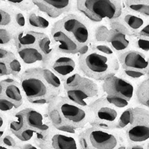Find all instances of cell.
Here are the masks:
<instances>
[{
  "mask_svg": "<svg viewBox=\"0 0 149 149\" xmlns=\"http://www.w3.org/2000/svg\"><path fill=\"white\" fill-rule=\"evenodd\" d=\"M46 110L54 127L69 132L85 128L93 119L89 107L74 103L63 95L53 98L46 105Z\"/></svg>",
  "mask_w": 149,
  "mask_h": 149,
  "instance_id": "cell-1",
  "label": "cell"
},
{
  "mask_svg": "<svg viewBox=\"0 0 149 149\" xmlns=\"http://www.w3.org/2000/svg\"><path fill=\"white\" fill-rule=\"evenodd\" d=\"M26 102L33 105H47L58 94L50 86L42 66L26 69L18 79Z\"/></svg>",
  "mask_w": 149,
  "mask_h": 149,
  "instance_id": "cell-2",
  "label": "cell"
},
{
  "mask_svg": "<svg viewBox=\"0 0 149 149\" xmlns=\"http://www.w3.org/2000/svg\"><path fill=\"white\" fill-rule=\"evenodd\" d=\"M79 71L87 78L103 81L117 74L120 69L118 57H110L90 49H83L78 55Z\"/></svg>",
  "mask_w": 149,
  "mask_h": 149,
  "instance_id": "cell-3",
  "label": "cell"
},
{
  "mask_svg": "<svg viewBox=\"0 0 149 149\" xmlns=\"http://www.w3.org/2000/svg\"><path fill=\"white\" fill-rule=\"evenodd\" d=\"M63 95L81 106L90 107L103 95V91L96 81L87 78L78 71L63 81Z\"/></svg>",
  "mask_w": 149,
  "mask_h": 149,
  "instance_id": "cell-4",
  "label": "cell"
},
{
  "mask_svg": "<svg viewBox=\"0 0 149 149\" xmlns=\"http://www.w3.org/2000/svg\"><path fill=\"white\" fill-rule=\"evenodd\" d=\"M74 5L80 14L95 23L112 22L123 10V2L119 0H78Z\"/></svg>",
  "mask_w": 149,
  "mask_h": 149,
  "instance_id": "cell-5",
  "label": "cell"
},
{
  "mask_svg": "<svg viewBox=\"0 0 149 149\" xmlns=\"http://www.w3.org/2000/svg\"><path fill=\"white\" fill-rule=\"evenodd\" d=\"M117 129H106L91 125L78 134L82 149H118L125 138Z\"/></svg>",
  "mask_w": 149,
  "mask_h": 149,
  "instance_id": "cell-6",
  "label": "cell"
},
{
  "mask_svg": "<svg viewBox=\"0 0 149 149\" xmlns=\"http://www.w3.org/2000/svg\"><path fill=\"white\" fill-rule=\"evenodd\" d=\"M54 26L63 30L83 49L95 41V29L81 14L70 13L54 22Z\"/></svg>",
  "mask_w": 149,
  "mask_h": 149,
  "instance_id": "cell-7",
  "label": "cell"
},
{
  "mask_svg": "<svg viewBox=\"0 0 149 149\" xmlns=\"http://www.w3.org/2000/svg\"><path fill=\"white\" fill-rule=\"evenodd\" d=\"M89 108L93 116L90 125L106 129H117L119 118L124 111L109 103L104 94L93 102Z\"/></svg>",
  "mask_w": 149,
  "mask_h": 149,
  "instance_id": "cell-8",
  "label": "cell"
},
{
  "mask_svg": "<svg viewBox=\"0 0 149 149\" xmlns=\"http://www.w3.org/2000/svg\"><path fill=\"white\" fill-rule=\"evenodd\" d=\"M33 142L41 149H82L78 135L54 127Z\"/></svg>",
  "mask_w": 149,
  "mask_h": 149,
  "instance_id": "cell-9",
  "label": "cell"
},
{
  "mask_svg": "<svg viewBox=\"0 0 149 149\" xmlns=\"http://www.w3.org/2000/svg\"><path fill=\"white\" fill-rule=\"evenodd\" d=\"M78 55L56 52L43 67L49 68L63 81L79 71Z\"/></svg>",
  "mask_w": 149,
  "mask_h": 149,
  "instance_id": "cell-10",
  "label": "cell"
},
{
  "mask_svg": "<svg viewBox=\"0 0 149 149\" xmlns=\"http://www.w3.org/2000/svg\"><path fill=\"white\" fill-rule=\"evenodd\" d=\"M103 94L110 97L120 98L131 102L136 95L134 85L128 80L115 74L103 81L101 84Z\"/></svg>",
  "mask_w": 149,
  "mask_h": 149,
  "instance_id": "cell-11",
  "label": "cell"
},
{
  "mask_svg": "<svg viewBox=\"0 0 149 149\" xmlns=\"http://www.w3.org/2000/svg\"><path fill=\"white\" fill-rule=\"evenodd\" d=\"M116 25H110L106 42L111 46L116 54L118 55L130 50V47L133 42V36L123 26L115 19Z\"/></svg>",
  "mask_w": 149,
  "mask_h": 149,
  "instance_id": "cell-12",
  "label": "cell"
},
{
  "mask_svg": "<svg viewBox=\"0 0 149 149\" xmlns=\"http://www.w3.org/2000/svg\"><path fill=\"white\" fill-rule=\"evenodd\" d=\"M20 111L26 119L28 127L36 131L41 136L54 127L46 113V110L43 112L37 107H27L20 110Z\"/></svg>",
  "mask_w": 149,
  "mask_h": 149,
  "instance_id": "cell-13",
  "label": "cell"
},
{
  "mask_svg": "<svg viewBox=\"0 0 149 149\" xmlns=\"http://www.w3.org/2000/svg\"><path fill=\"white\" fill-rule=\"evenodd\" d=\"M33 3L42 14L54 19L70 14L74 2L71 0H32Z\"/></svg>",
  "mask_w": 149,
  "mask_h": 149,
  "instance_id": "cell-14",
  "label": "cell"
},
{
  "mask_svg": "<svg viewBox=\"0 0 149 149\" xmlns=\"http://www.w3.org/2000/svg\"><path fill=\"white\" fill-rule=\"evenodd\" d=\"M49 36L51 37L56 51L70 54H79L83 48L63 30L56 27L53 24Z\"/></svg>",
  "mask_w": 149,
  "mask_h": 149,
  "instance_id": "cell-15",
  "label": "cell"
},
{
  "mask_svg": "<svg viewBox=\"0 0 149 149\" xmlns=\"http://www.w3.org/2000/svg\"><path fill=\"white\" fill-rule=\"evenodd\" d=\"M120 67L125 70L148 72L149 61L144 53L136 50H129L118 55Z\"/></svg>",
  "mask_w": 149,
  "mask_h": 149,
  "instance_id": "cell-16",
  "label": "cell"
},
{
  "mask_svg": "<svg viewBox=\"0 0 149 149\" xmlns=\"http://www.w3.org/2000/svg\"><path fill=\"white\" fill-rule=\"evenodd\" d=\"M15 52L26 70L44 65L45 57L37 46L17 49Z\"/></svg>",
  "mask_w": 149,
  "mask_h": 149,
  "instance_id": "cell-17",
  "label": "cell"
},
{
  "mask_svg": "<svg viewBox=\"0 0 149 149\" xmlns=\"http://www.w3.org/2000/svg\"><path fill=\"white\" fill-rule=\"evenodd\" d=\"M2 81L3 84V95L20 110L19 109L23 106L26 100L19 81L9 77Z\"/></svg>",
  "mask_w": 149,
  "mask_h": 149,
  "instance_id": "cell-18",
  "label": "cell"
},
{
  "mask_svg": "<svg viewBox=\"0 0 149 149\" xmlns=\"http://www.w3.org/2000/svg\"><path fill=\"white\" fill-rule=\"evenodd\" d=\"M26 16L28 29L49 34L54 24V22H52L51 19L42 14L37 8L28 12Z\"/></svg>",
  "mask_w": 149,
  "mask_h": 149,
  "instance_id": "cell-19",
  "label": "cell"
},
{
  "mask_svg": "<svg viewBox=\"0 0 149 149\" xmlns=\"http://www.w3.org/2000/svg\"><path fill=\"white\" fill-rule=\"evenodd\" d=\"M139 14L128 10L123 6V10L117 21L123 26L131 35L138 33L147 24V21Z\"/></svg>",
  "mask_w": 149,
  "mask_h": 149,
  "instance_id": "cell-20",
  "label": "cell"
},
{
  "mask_svg": "<svg viewBox=\"0 0 149 149\" xmlns=\"http://www.w3.org/2000/svg\"><path fill=\"white\" fill-rule=\"evenodd\" d=\"M127 144H143L149 140V124H136L125 130Z\"/></svg>",
  "mask_w": 149,
  "mask_h": 149,
  "instance_id": "cell-21",
  "label": "cell"
},
{
  "mask_svg": "<svg viewBox=\"0 0 149 149\" xmlns=\"http://www.w3.org/2000/svg\"><path fill=\"white\" fill-rule=\"evenodd\" d=\"M44 34L45 33L37 32L28 29L18 31L14 35V49L37 46Z\"/></svg>",
  "mask_w": 149,
  "mask_h": 149,
  "instance_id": "cell-22",
  "label": "cell"
},
{
  "mask_svg": "<svg viewBox=\"0 0 149 149\" xmlns=\"http://www.w3.org/2000/svg\"><path fill=\"white\" fill-rule=\"evenodd\" d=\"M14 8L8 1H0V27L8 28L17 31L14 22Z\"/></svg>",
  "mask_w": 149,
  "mask_h": 149,
  "instance_id": "cell-23",
  "label": "cell"
},
{
  "mask_svg": "<svg viewBox=\"0 0 149 149\" xmlns=\"http://www.w3.org/2000/svg\"><path fill=\"white\" fill-rule=\"evenodd\" d=\"M27 127H29L27 126L26 119L20 110H19L9 117L7 129L14 136L19 134L24 130H26Z\"/></svg>",
  "mask_w": 149,
  "mask_h": 149,
  "instance_id": "cell-24",
  "label": "cell"
},
{
  "mask_svg": "<svg viewBox=\"0 0 149 149\" xmlns=\"http://www.w3.org/2000/svg\"><path fill=\"white\" fill-rule=\"evenodd\" d=\"M123 6L128 10L139 14L144 17H149V1H124Z\"/></svg>",
  "mask_w": 149,
  "mask_h": 149,
  "instance_id": "cell-25",
  "label": "cell"
},
{
  "mask_svg": "<svg viewBox=\"0 0 149 149\" xmlns=\"http://www.w3.org/2000/svg\"><path fill=\"white\" fill-rule=\"evenodd\" d=\"M37 47L39 48L45 57V63L43 65L44 66L47 63V61L51 58L52 56L57 52L49 34H45L42 36L37 44Z\"/></svg>",
  "mask_w": 149,
  "mask_h": 149,
  "instance_id": "cell-26",
  "label": "cell"
},
{
  "mask_svg": "<svg viewBox=\"0 0 149 149\" xmlns=\"http://www.w3.org/2000/svg\"><path fill=\"white\" fill-rule=\"evenodd\" d=\"M16 31L8 28L0 27V47L14 49V35Z\"/></svg>",
  "mask_w": 149,
  "mask_h": 149,
  "instance_id": "cell-27",
  "label": "cell"
},
{
  "mask_svg": "<svg viewBox=\"0 0 149 149\" xmlns=\"http://www.w3.org/2000/svg\"><path fill=\"white\" fill-rule=\"evenodd\" d=\"M136 98L140 104L149 107V83L146 79L136 90Z\"/></svg>",
  "mask_w": 149,
  "mask_h": 149,
  "instance_id": "cell-28",
  "label": "cell"
},
{
  "mask_svg": "<svg viewBox=\"0 0 149 149\" xmlns=\"http://www.w3.org/2000/svg\"><path fill=\"white\" fill-rule=\"evenodd\" d=\"M6 63L8 65V67L10 69L11 77L17 80L19 78L22 72L26 70V68L24 67V66L21 63L20 60L19 59L17 54L14 56L13 58L8 60L6 61Z\"/></svg>",
  "mask_w": 149,
  "mask_h": 149,
  "instance_id": "cell-29",
  "label": "cell"
},
{
  "mask_svg": "<svg viewBox=\"0 0 149 149\" xmlns=\"http://www.w3.org/2000/svg\"><path fill=\"white\" fill-rule=\"evenodd\" d=\"M134 122V113L132 107H129L124 110L119 118L117 129L118 130H125L129 126L132 125Z\"/></svg>",
  "mask_w": 149,
  "mask_h": 149,
  "instance_id": "cell-30",
  "label": "cell"
},
{
  "mask_svg": "<svg viewBox=\"0 0 149 149\" xmlns=\"http://www.w3.org/2000/svg\"><path fill=\"white\" fill-rule=\"evenodd\" d=\"M90 49L95 50V51L100 52L102 54H106L110 57H117V54H116L113 49H112L111 46L107 43L106 41H96L93 42L90 46Z\"/></svg>",
  "mask_w": 149,
  "mask_h": 149,
  "instance_id": "cell-31",
  "label": "cell"
},
{
  "mask_svg": "<svg viewBox=\"0 0 149 149\" xmlns=\"http://www.w3.org/2000/svg\"><path fill=\"white\" fill-rule=\"evenodd\" d=\"M0 144L10 149H19L22 145L11 133L9 132L8 129L5 135L0 139Z\"/></svg>",
  "mask_w": 149,
  "mask_h": 149,
  "instance_id": "cell-32",
  "label": "cell"
},
{
  "mask_svg": "<svg viewBox=\"0 0 149 149\" xmlns=\"http://www.w3.org/2000/svg\"><path fill=\"white\" fill-rule=\"evenodd\" d=\"M117 74L120 75L122 78H125L130 81V80H138L141 78H143L148 74V72L137 71V70H125L120 67Z\"/></svg>",
  "mask_w": 149,
  "mask_h": 149,
  "instance_id": "cell-33",
  "label": "cell"
},
{
  "mask_svg": "<svg viewBox=\"0 0 149 149\" xmlns=\"http://www.w3.org/2000/svg\"><path fill=\"white\" fill-rule=\"evenodd\" d=\"M19 111L14 104L5 98L3 95H0V112L10 117Z\"/></svg>",
  "mask_w": 149,
  "mask_h": 149,
  "instance_id": "cell-34",
  "label": "cell"
},
{
  "mask_svg": "<svg viewBox=\"0 0 149 149\" xmlns=\"http://www.w3.org/2000/svg\"><path fill=\"white\" fill-rule=\"evenodd\" d=\"M134 113L133 125L149 124V111L140 107H132Z\"/></svg>",
  "mask_w": 149,
  "mask_h": 149,
  "instance_id": "cell-35",
  "label": "cell"
},
{
  "mask_svg": "<svg viewBox=\"0 0 149 149\" xmlns=\"http://www.w3.org/2000/svg\"><path fill=\"white\" fill-rule=\"evenodd\" d=\"M14 22H15V26L17 31L20 30H24V29H27V16H26V13L15 8Z\"/></svg>",
  "mask_w": 149,
  "mask_h": 149,
  "instance_id": "cell-36",
  "label": "cell"
},
{
  "mask_svg": "<svg viewBox=\"0 0 149 149\" xmlns=\"http://www.w3.org/2000/svg\"><path fill=\"white\" fill-rule=\"evenodd\" d=\"M8 2L14 8L22 12H25L26 14L36 8L34 4L33 3V1L30 0H23L20 2H11V1H8Z\"/></svg>",
  "mask_w": 149,
  "mask_h": 149,
  "instance_id": "cell-37",
  "label": "cell"
},
{
  "mask_svg": "<svg viewBox=\"0 0 149 149\" xmlns=\"http://www.w3.org/2000/svg\"><path fill=\"white\" fill-rule=\"evenodd\" d=\"M104 95L106 100L110 103L111 104L114 105L115 107H116L117 108L120 109V110H125L126 109L129 108L130 107V102L125 100V99H123V98H114V97H110L107 96V95Z\"/></svg>",
  "mask_w": 149,
  "mask_h": 149,
  "instance_id": "cell-38",
  "label": "cell"
},
{
  "mask_svg": "<svg viewBox=\"0 0 149 149\" xmlns=\"http://www.w3.org/2000/svg\"><path fill=\"white\" fill-rule=\"evenodd\" d=\"M133 42L139 50L145 52H149V38L133 36Z\"/></svg>",
  "mask_w": 149,
  "mask_h": 149,
  "instance_id": "cell-39",
  "label": "cell"
},
{
  "mask_svg": "<svg viewBox=\"0 0 149 149\" xmlns=\"http://www.w3.org/2000/svg\"><path fill=\"white\" fill-rule=\"evenodd\" d=\"M16 55L15 49L0 47V61H6Z\"/></svg>",
  "mask_w": 149,
  "mask_h": 149,
  "instance_id": "cell-40",
  "label": "cell"
},
{
  "mask_svg": "<svg viewBox=\"0 0 149 149\" xmlns=\"http://www.w3.org/2000/svg\"><path fill=\"white\" fill-rule=\"evenodd\" d=\"M9 77H11V74L8 65L5 61H0V80L5 79Z\"/></svg>",
  "mask_w": 149,
  "mask_h": 149,
  "instance_id": "cell-41",
  "label": "cell"
},
{
  "mask_svg": "<svg viewBox=\"0 0 149 149\" xmlns=\"http://www.w3.org/2000/svg\"><path fill=\"white\" fill-rule=\"evenodd\" d=\"M8 121L9 116L0 112V130H7Z\"/></svg>",
  "mask_w": 149,
  "mask_h": 149,
  "instance_id": "cell-42",
  "label": "cell"
},
{
  "mask_svg": "<svg viewBox=\"0 0 149 149\" xmlns=\"http://www.w3.org/2000/svg\"><path fill=\"white\" fill-rule=\"evenodd\" d=\"M132 36H136V37H146L149 38V23H147L144 27L142 28L139 32L135 34H133Z\"/></svg>",
  "mask_w": 149,
  "mask_h": 149,
  "instance_id": "cell-43",
  "label": "cell"
},
{
  "mask_svg": "<svg viewBox=\"0 0 149 149\" xmlns=\"http://www.w3.org/2000/svg\"><path fill=\"white\" fill-rule=\"evenodd\" d=\"M19 149H41L39 146H37L34 142H29V143H24L21 146Z\"/></svg>",
  "mask_w": 149,
  "mask_h": 149,
  "instance_id": "cell-44",
  "label": "cell"
},
{
  "mask_svg": "<svg viewBox=\"0 0 149 149\" xmlns=\"http://www.w3.org/2000/svg\"><path fill=\"white\" fill-rule=\"evenodd\" d=\"M127 149H147L143 144H127Z\"/></svg>",
  "mask_w": 149,
  "mask_h": 149,
  "instance_id": "cell-45",
  "label": "cell"
},
{
  "mask_svg": "<svg viewBox=\"0 0 149 149\" xmlns=\"http://www.w3.org/2000/svg\"><path fill=\"white\" fill-rule=\"evenodd\" d=\"M2 81H0V95H3V84Z\"/></svg>",
  "mask_w": 149,
  "mask_h": 149,
  "instance_id": "cell-46",
  "label": "cell"
},
{
  "mask_svg": "<svg viewBox=\"0 0 149 149\" xmlns=\"http://www.w3.org/2000/svg\"><path fill=\"white\" fill-rule=\"evenodd\" d=\"M6 131H7V130H0V139H1V138H2L4 135H5V134L6 133Z\"/></svg>",
  "mask_w": 149,
  "mask_h": 149,
  "instance_id": "cell-47",
  "label": "cell"
},
{
  "mask_svg": "<svg viewBox=\"0 0 149 149\" xmlns=\"http://www.w3.org/2000/svg\"><path fill=\"white\" fill-rule=\"evenodd\" d=\"M0 149H10V148H9L6 147V146H3V145L0 144Z\"/></svg>",
  "mask_w": 149,
  "mask_h": 149,
  "instance_id": "cell-48",
  "label": "cell"
},
{
  "mask_svg": "<svg viewBox=\"0 0 149 149\" xmlns=\"http://www.w3.org/2000/svg\"><path fill=\"white\" fill-rule=\"evenodd\" d=\"M147 149H149V142H148V146H147Z\"/></svg>",
  "mask_w": 149,
  "mask_h": 149,
  "instance_id": "cell-49",
  "label": "cell"
},
{
  "mask_svg": "<svg viewBox=\"0 0 149 149\" xmlns=\"http://www.w3.org/2000/svg\"><path fill=\"white\" fill-rule=\"evenodd\" d=\"M146 80H147V81H148V83H149V78H148L147 79H146Z\"/></svg>",
  "mask_w": 149,
  "mask_h": 149,
  "instance_id": "cell-50",
  "label": "cell"
},
{
  "mask_svg": "<svg viewBox=\"0 0 149 149\" xmlns=\"http://www.w3.org/2000/svg\"><path fill=\"white\" fill-rule=\"evenodd\" d=\"M2 81V80H0V81Z\"/></svg>",
  "mask_w": 149,
  "mask_h": 149,
  "instance_id": "cell-51",
  "label": "cell"
}]
</instances>
